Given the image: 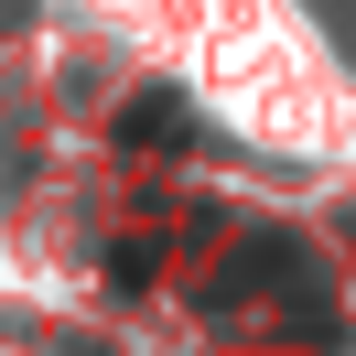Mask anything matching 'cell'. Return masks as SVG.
I'll return each instance as SVG.
<instances>
[{"label": "cell", "mask_w": 356, "mask_h": 356, "mask_svg": "<svg viewBox=\"0 0 356 356\" xmlns=\"http://www.w3.org/2000/svg\"><path fill=\"white\" fill-rule=\"evenodd\" d=\"M130 140H184V97H130V108H119V152H130Z\"/></svg>", "instance_id": "6da1fadb"}]
</instances>
